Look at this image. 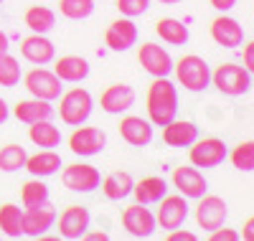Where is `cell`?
I'll return each mask as SVG.
<instances>
[{"label":"cell","instance_id":"4dcf8cb0","mask_svg":"<svg viewBox=\"0 0 254 241\" xmlns=\"http://www.w3.org/2000/svg\"><path fill=\"white\" fill-rule=\"evenodd\" d=\"M26 158H28V152H26V147H20V145H5V147H0V170H3V173H18V170H23Z\"/></svg>","mask_w":254,"mask_h":241},{"label":"cell","instance_id":"2e32d148","mask_svg":"<svg viewBox=\"0 0 254 241\" xmlns=\"http://www.w3.org/2000/svg\"><path fill=\"white\" fill-rule=\"evenodd\" d=\"M56 221V208L46 201L41 206H31L28 211H23V236L38 239L44 236Z\"/></svg>","mask_w":254,"mask_h":241},{"label":"cell","instance_id":"ac0fdd59","mask_svg":"<svg viewBox=\"0 0 254 241\" xmlns=\"http://www.w3.org/2000/svg\"><path fill=\"white\" fill-rule=\"evenodd\" d=\"M117 129H120L122 140L127 145H132V147H145V145L153 142V122H147L142 117L127 115V117L120 120Z\"/></svg>","mask_w":254,"mask_h":241},{"label":"cell","instance_id":"f1b7e54d","mask_svg":"<svg viewBox=\"0 0 254 241\" xmlns=\"http://www.w3.org/2000/svg\"><path fill=\"white\" fill-rule=\"evenodd\" d=\"M23 23L33 31V33H49L56 26V13L46 5H31L23 15Z\"/></svg>","mask_w":254,"mask_h":241},{"label":"cell","instance_id":"9a60e30c","mask_svg":"<svg viewBox=\"0 0 254 241\" xmlns=\"http://www.w3.org/2000/svg\"><path fill=\"white\" fill-rule=\"evenodd\" d=\"M173 188H178V193L183 195V198H201V195L206 193L208 183L203 178V173L193 165H183V168H176L173 170Z\"/></svg>","mask_w":254,"mask_h":241},{"label":"cell","instance_id":"6da1fadb","mask_svg":"<svg viewBox=\"0 0 254 241\" xmlns=\"http://www.w3.org/2000/svg\"><path fill=\"white\" fill-rule=\"evenodd\" d=\"M178 115V92L168 76H155L147 89V117L155 127H163Z\"/></svg>","mask_w":254,"mask_h":241},{"label":"cell","instance_id":"e575fe53","mask_svg":"<svg viewBox=\"0 0 254 241\" xmlns=\"http://www.w3.org/2000/svg\"><path fill=\"white\" fill-rule=\"evenodd\" d=\"M231 163H234L237 170L242 173H252L254 170V142H239L231 152Z\"/></svg>","mask_w":254,"mask_h":241},{"label":"cell","instance_id":"5bb4252c","mask_svg":"<svg viewBox=\"0 0 254 241\" xmlns=\"http://www.w3.org/2000/svg\"><path fill=\"white\" fill-rule=\"evenodd\" d=\"M56 221H59V236L74 241V239H84V234H87L92 224V216H89V208L84 206H69Z\"/></svg>","mask_w":254,"mask_h":241},{"label":"cell","instance_id":"4316f807","mask_svg":"<svg viewBox=\"0 0 254 241\" xmlns=\"http://www.w3.org/2000/svg\"><path fill=\"white\" fill-rule=\"evenodd\" d=\"M28 137L33 145L44 147V150H54L61 145V129L51 122V120H41V122H33L31 129H28Z\"/></svg>","mask_w":254,"mask_h":241},{"label":"cell","instance_id":"ffe728a7","mask_svg":"<svg viewBox=\"0 0 254 241\" xmlns=\"http://www.w3.org/2000/svg\"><path fill=\"white\" fill-rule=\"evenodd\" d=\"M99 104L107 115H122L135 104V89L130 84H112L102 92Z\"/></svg>","mask_w":254,"mask_h":241},{"label":"cell","instance_id":"5b68a950","mask_svg":"<svg viewBox=\"0 0 254 241\" xmlns=\"http://www.w3.org/2000/svg\"><path fill=\"white\" fill-rule=\"evenodd\" d=\"M188 160L196 168H219L226 160V145L219 137H203L196 140L188 150Z\"/></svg>","mask_w":254,"mask_h":241},{"label":"cell","instance_id":"d6a6232c","mask_svg":"<svg viewBox=\"0 0 254 241\" xmlns=\"http://www.w3.org/2000/svg\"><path fill=\"white\" fill-rule=\"evenodd\" d=\"M20 201H23L26 208L46 203V201H49V185H46V183H41V178L28 181V183L23 185V190H20Z\"/></svg>","mask_w":254,"mask_h":241},{"label":"cell","instance_id":"d590c367","mask_svg":"<svg viewBox=\"0 0 254 241\" xmlns=\"http://www.w3.org/2000/svg\"><path fill=\"white\" fill-rule=\"evenodd\" d=\"M117 8L125 18H137V15L147 13L150 0H117Z\"/></svg>","mask_w":254,"mask_h":241},{"label":"cell","instance_id":"ee69618b","mask_svg":"<svg viewBox=\"0 0 254 241\" xmlns=\"http://www.w3.org/2000/svg\"><path fill=\"white\" fill-rule=\"evenodd\" d=\"M84 236H87V239H107V234H99V231L97 234H84Z\"/></svg>","mask_w":254,"mask_h":241},{"label":"cell","instance_id":"e0dca14e","mask_svg":"<svg viewBox=\"0 0 254 241\" xmlns=\"http://www.w3.org/2000/svg\"><path fill=\"white\" fill-rule=\"evenodd\" d=\"M20 54L26 61L44 66V63H51L56 59V46L46 38V33H31L28 38L20 41Z\"/></svg>","mask_w":254,"mask_h":241},{"label":"cell","instance_id":"7c38bea8","mask_svg":"<svg viewBox=\"0 0 254 241\" xmlns=\"http://www.w3.org/2000/svg\"><path fill=\"white\" fill-rule=\"evenodd\" d=\"M122 226L135 239H147V236H153L158 224H155V216L142 203H132V206H127L122 211Z\"/></svg>","mask_w":254,"mask_h":241},{"label":"cell","instance_id":"3957f363","mask_svg":"<svg viewBox=\"0 0 254 241\" xmlns=\"http://www.w3.org/2000/svg\"><path fill=\"white\" fill-rule=\"evenodd\" d=\"M211 81H214V86L221 94L242 97L252 89V71H247L244 66H237V63H221V66L211 74Z\"/></svg>","mask_w":254,"mask_h":241},{"label":"cell","instance_id":"4fadbf2b","mask_svg":"<svg viewBox=\"0 0 254 241\" xmlns=\"http://www.w3.org/2000/svg\"><path fill=\"white\" fill-rule=\"evenodd\" d=\"M104 43L110 51H127L137 43V26L132 23V18H117L110 23L107 33H104Z\"/></svg>","mask_w":254,"mask_h":241},{"label":"cell","instance_id":"ba28073f","mask_svg":"<svg viewBox=\"0 0 254 241\" xmlns=\"http://www.w3.org/2000/svg\"><path fill=\"white\" fill-rule=\"evenodd\" d=\"M137 61L150 76H168L173 71V63H176L173 56L163 46H158V43H142L137 49Z\"/></svg>","mask_w":254,"mask_h":241},{"label":"cell","instance_id":"b9f144b4","mask_svg":"<svg viewBox=\"0 0 254 241\" xmlns=\"http://www.w3.org/2000/svg\"><path fill=\"white\" fill-rule=\"evenodd\" d=\"M8 51V36L3 33V31H0V56H3Z\"/></svg>","mask_w":254,"mask_h":241},{"label":"cell","instance_id":"d4e9b609","mask_svg":"<svg viewBox=\"0 0 254 241\" xmlns=\"http://www.w3.org/2000/svg\"><path fill=\"white\" fill-rule=\"evenodd\" d=\"M132 193H135L137 203H142V206L158 203L168 193V183H165V178H160V175H147V178H142L132 185Z\"/></svg>","mask_w":254,"mask_h":241},{"label":"cell","instance_id":"ab89813d","mask_svg":"<svg viewBox=\"0 0 254 241\" xmlns=\"http://www.w3.org/2000/svg\"><path fill=\"white\" fill-rule=\"evenodd\" d=\"M211 3V8H216L219 13H226V10H231L237 5V0H208Z\"/></svg>","mask_w":254,"mask_h":241},{"label":"cell","instance_id":"8d00e7d4","mask_svg":"<svg viewBox=\"0 0 254 241\" xmlns=\"http://www.w3.org/2000/svg\"><path fill=\"white\" fill-rule=\"evenodd\" d=\"M211 241H239V234H237V231H231V229L219 226V229L211 231Z\"/></svg>","mask_w":254,"mask_h":241},{"label":"cell","instance_id":"30bf717a","mask_svg":"<svg viewBox=\"0 0 254 241\" xmlns=\"http://www.w3.org/2000/svg\"><path fill=\"white\" fill-rule=\"evenodd\" d=\"M26 89L31 97L54 102L61 97V79L49 69H31L26 74Z\"/></svg>","mask_w":254,"mask_h":241},{"label":"cell","instance_id":"f35d334b","mask_svg":"<svg viewBox=\"0 0 254 241\" xmlns=\"http://www.w3.org/2000/svg\"><path fill=\"white\" fill-rule=\"evenodd\" d=\"M244 69L254 71V43H247L244 46Z\"/></svg>","mask_w":254,"mask_h":241},{"label":"cell","instance_id":"52a82bcc","mask_svg":"<svg viewBox=\"0 0 254 241\" xmlns=\"http://www.w3.org/2000/svg\"><path fill=\"white\" fill-rule=\"evenodd\" d=\"M104 145H107V135H104L102 129H97V127H81V124H76V129L69 137L71 152H74V155H81V158L99 155V152L104 150Z\"/></svg>","mask_w":254,"mask_h":241},{"label":"cell","instance_id":"603a6c76","mask_svg":"<svg viewBox=\"0 0 254 241\" xmlns=\"http://www.w3.org/2000/svg\"><path fill=\"white\" fill-rule=\"evenodd\" d=\"M89 61L87 59H81V56H74V54H69V56H61L59 61H56V69H54V74L61 79V81H69V84H79V81H84L89 76Z\"/></svg>","mask_w":254,"mask_h":241},{"label":"cell","instance_id":"f6af8a7d","mask_svg":"<svg viewBox=\"0 0 254 241\" xmlns=\"http://www.w3.org/2000/svg\"><path fill=\"white\" fill-rule=\"evenodd\" d=\"M158 3H163V5H176V3H183V0H158Z\"/></svg>","mask_w":254,"mask_h":241},{"label":"cell","instance_id":"cb8c5ba5","mask_svg":"<svg viewBox=\"0 0 254 241\" xmlns=\"http://www.w3.org/2000/svg\"><path fill=\"white\" fill-rule=\"evenodd\" d=\"M61 168V155L54 150H41L38 155H28L23 170H28L33 178H49V175H56Z\"/></svg>","mask_w":254,"mask_h":241},{"label":"cell","instance_id":"7402d4cb","mask_svg":"<svg viewBox=\"0 0 254 241\" xmlns=\"http://www.w3.org/2000/svg\"><path fill=\"white\" fill-rule=\"evenodd\" d=\"M13 115L20 120V122H26V124H33V122H41V120H51L54 117V107L51 102L46 99H20L15 107H13Z\"/></svg>","mask_w":254,"mask_h":241},{"label":"cell","instance_id":"277c9868","mask_svg":"<svg viewBox=\"0 0 254 241\" xmlns=\"http://www.w3.org/2000/svg\"><path fill=\"white\" fill-rule=\"evenodd\" d=\"M92 107H94V99L87 89H69L66 94L61 97V107H59V115H61V122L69 124V127H76V124H84L89 117H92Z\"/></svg>","mask_w":254,"mask_h":241},{"label":"cell","instance_id":"44dd1931","mask_svg":"<svg viewBox=\"0 0 254 241\" xmlns=\"http://www.w3.org/2000/svg\"><path fill=\"white\" fill-rule=\"evenodd\" d=\"M198 140V127L188 120H171L163 124V142L168 147H190Z\"/></svg>","mask_w":254,"mask_h":241},{"label":"cell","instance_id":"60d3db41","mask_svg":"<svg viewBox=\"0 0 254 241\" xmlns=\"http://www.w3.org/2000/svg\"><path fill=\"white\" fill-rule=\"evenodd\" d=\"M8 115H10V109H8L5 99H0V124H3V122L8 120Z\"/></svg>","mask_w":254,"mask_h":241},{"label":"cell","instance_id":"83f0119b","mask_svg":"<svg viewBox=\"0 0 254 241\" xmlns=\"http://www.w3.org/2000/svg\"><path fill=\"white\" fill-rule=\"evenodd\" d=\"M155 33L165 43H171V46H183V43H188V26L178 18H160L155 23Z\"/></svg>","mask_w":254,"mask_h":241},{"label":"cell","instance_id":"8fae6325","mask_svg":"<svg viewBox=\"0 0 254 241\" xmlns=\"http://www.w3.org/2000/svg\"><path fill=\"white\" fill-rule=\"evenodd\" d=\"M160 208H158V216H155V224H160V229L165 231H173V229H181L188 218V203L183 195H163L158 201Z\"/></svg>","mask_w":254,"mask_h":241},{"label":"cell","instance_id":"bcb514c9","mask_svg":"<svg viewBox=\"0 0 254 241\" xmlns=\"http://www.w3.org/2000/svg\"><path fill=\"white\" fill-rule=\"evenodd\" d=\"M0 3H3V0H0Z\"/></svg>","mask_w":254,"mask_h":241},{"label":"cell","instance_id":"f546056e","mask_svg":"<svg viewBox=\"0 0 254 241\" xmlns=\"http://www.w3.org/2000/svg\"><path fill=\"white\" fill-rule=\"evenodd\" d=\"M0 231L8 239H20L23 236V211L15 203L0 206Z\"/></svg>","mask_w":254,"mask_h":241},{"label":"cell","instance_id":"8992f818","mask_svg":"<svg viewBox=\"0 0 254 241\" xmlns=\"http://www.w3.org/2000/svg\"><path fill=\"white\" fill-rule=\"evenodd\" d=\"M61 183H64V188H69L71 193H92V190L99 188L102 175H99V170L94 165H84V163L79 165V163H74L69 168H64Z\"/></svg>","mask_w":254,"mask_h":241},{"label":"cell","instance_id":"74e56055","mask_svg":"<svg viewBox=\"0 0 254 241\" xmlns=\"http://www.w3.org/2000/svg\"><path fill=\"white\" fill-rule=\"evenodd\" d=\"M171 241H196L198 236L196 234H190V231H181V229H173L171 231V236H168Z\"/></svg>","mask_w":254,"mask_h":241},{"label":"cell","instance_id":"484cf974","mask_svg":"<svg viewBox=\"0 0 254 241\" xmlns=\"http://www.w3.org/2000/svg\"><path fill=\"white\" fill-rule=\"evenodd\" d=\"M99 185H102V193L107 195L110 201H122V198H127V195L132 193L135 181H132V175L127 173V170H115Z\"/></svg>","mask_w":254,"mask_h":241},{"label":"cell","instance_id":"7bdbcfd3","mask_svg":"<svg viewBox=\"0 0 254 241\" xmlns=\"http://www.w3.org/2000/svg\"><path fill=\"white\" fill-rule=\"evenodd\" d=\"M252 226H254V218H249V221H247V231H244L247 239H252Z\"/></svg>","mask_w":254,"mask_h":241},{"label":"cell","instance_id":"d6986e66","mask_svg":"<svg viewBox=\"0 0 254 241\" xmlns=\"http://www.w3.org/2000/svg\"><path fill=\"white\" fill-rule=\"evenodd\" d=\"M211 38L224 49H237L244 43V28L239 26V20L229 15H219L211 20Z\"/></svg>","mask_w":254,"mask_h":241},{"label":"cell","instance_id":"9c48e42d","mask_svg":"<svg viewBox=\"0 0 254 241\" xmlns=\"http://www.w3.org/2000/svg\"><path fill=\"white\" fill-rule=\"evenodd\" d=\"M229 216V206L224 198H219V195H201L198 198V206H196V221L201 229L206 231H214L219 226H224Z\"/></svg>","mask_w":254,"mask_h":241},{"label":"cell","instance_id":"7a4b0ae2","mask_svg":"<svg viewBox=\"0 0 254 241\" xmlns=\"http://www.w3.org/2000/svg\"><path fill=\"white\" fill-rule=\"evenodd\" d=\"M173 71H176L181 86L188 89V92H203L208 86V81H211L208 63L201 56H196V54H188L178 63H173Z\"/></svg>","mask_w":254,"mask_h":241},{"label":"cell","instance_id":"1f68e13d","mask_svg":"<svg viewBox=\"0 0 254 241\" xmlns=\"http://www.w3.org/2000/svg\"><path fill=\"white\" fill-rule=\"evenodd\" d=\"M59 10L69 20H84L94 13V0H59Z\"/></svg>","mask_w":254,"mask_h":241},{"label":"cell","instance_id":"836d02e7","mask_svg":"<svg viewBox=\"0 0 254 241\" xmlns=\"http://www.w3.org/2000/svg\"><path fill=\"white\" fill-rule=\"evenodd\" d=\"M20 81V63L15 56H10L8 51L0 56V86H8V89H13V86H18Z\"/></svg>","mask_w":254,"mask_h":241}]
</instances>
